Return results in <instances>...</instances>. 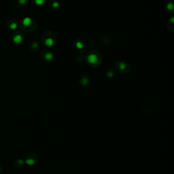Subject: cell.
<instances>
[{
  "label": "cell",
  "instance_id": "cell-1",
  "mask_svg": "<svg viewBox=\"0 0 174 174\" xmlns=\"http://www.w3.org/2000/svg\"><path fill=\"white\" fill-rule=\"evenodd\" d=\"M102 60V56L99 52L97 51H90L86 55V61L88 65L93 67L99 66Z\"/></svg>",
  "mask_w": 174,
  "mask_h": 174
},
{
  "label": "cell",
  "instance_id": "cell-2",
  "mask_svg": "<svg viewBox=\"0 0 174 174\" xmlns=\"http://www.w3.org/2000/svg\"><path fill=\"white\" fill-rule=\"evenodd\" d=\"M41 41L45 46L51 48L54 46L56 44L57 37H56L55 32L48 30L43 33L42 36H41Z\"/></svg>",
  "mask_w": 174,
  "mask_h": 174
},
{
  "label": "cell",
  "instance_id": "cell-3",
  "mask_svg": "<svg viewBox=\"0 0 174 174\" xmlns=\"http://www.w3.org/2000/svg\"><path fill=\"white\" fill-rule=\"evenodd\" d=\"M21 27L25 31L29 33L34 32L37 29V25L36 21L31 18H25L21 21Z\"/></svg>",
  "mask_w": 174,
  "mask_h": 174
},
{
  "label": "cell",
  "instance_id": "cell-4",
  "mask_svg": "<svg viewBox=\"0 0 174 174\" xmlns=\"http://www.w3.org/2000/svg\"><path fill=\"white\" fill-rule=\"evenodd\" d=\"M115 69L118 72L125 74H128L131 71V66L128 63L123 60H119L115 64Z\"/></svg>",
  "mask_w": 174,
  "mask_h": 174
},
{
  "label": "cell",
  "instance_id": "cell-5",
  "mask_svg": "<svg viewBox=\"0 0 174 174\" xmlns=\"http://www.w3.org/2000/svg\"><path fill=\"white\" fill-rule=\"evenodd\" d=\"M40 57L44 62L49 63V62H51L52 59H53L54 56H53V54H52L50 51L44 50L41 52Z\"/></svg>",
  "mask_w": 174,
  "mask_h": 174
},
{
  "label": "cell",
  "instance_id": "cell-6",
  "mask_svg": "<svg viewBox=\"0 0 174 174\" xmlns=\"http://www.w3.org/2000/svg\"><path fill=\"white\" fill-rule=\"evenodd\" d=\"M75 48L80 52H85L86 49L85 42L80 39H78L75 41Z\"/></svg>",
  "mask_w": 174,
  "mask_h": 174
},
{
  "label": "cell",
  "instance_id": "cell-7",
  "mask_svg": "<svg viewBox=\"0 0 174 174\" xmlns=\"http://www.w3.org/2000/svg\"><path fill=\"white\" fill-rule=\"evenodd\" d=\"M12 40L15 43L19 44V43L22 42V40H23V35H22V33H21L20 31L15 32L13 34Z\"/></svg>",
  "mask_w": 174,
  "mask_h": 174
},
{
  "label": "cell",
  "instance_id": "cell-8",
  "mask_svg": "<svg viewBox=\"0 0 174 174\" xmlns=\"http://www.w3.org/2000/svg\"><path fill=\"white\" fill-rule=\"evenodd\" d=\"M80 85L82 87H86L89 85V78L86 75H82L80 79Z\"/></svg>",
  "mask_w": 174,
  "mask_h": 174
},
{
  "label": "cell",
  "instance_id": "cell-9",
  "mask_svg": "<svg viewBox=\"0 0 174 174\" xmlns=\"http://www.w3.org/2000/svg\"><path fill=\"white\" fill-rule=\"evenodd\" d=\"M7 27H8L10 29L15 30L18 27V22L14 19L10 20L8 21V22H7Z\"/></svg>",
  "mask_w": 174,
  "mask_h": 174
},
{
  "label": "cell",
  "instance_id": "cell-10",
  "mask_svg": "<svg viewBox=\"0 0 174 174\" xmlns=\"http://www.w3.org/2000/svg\"><path fill=\"white\" fill-rule=\"evenodd\" d=\"M48 5L53 10L58 9L60 6L59 3L57 1H56V0H50L48 3Z\"/></svg>",
  "mask_w": 174,
  "mask_h": 174
},
{
  "label": "cell",
  "instance_id": "cell-11",
  "mask_svg": "<svg viewBox=\"0 0 174 174\" xmlns=\"http://www.w3.org/2000/svg\"><path fill=\"white\" fill-rule=\"evenodd\" d=\"M32 155L33 154H29L27 157V158H26V162H27L28 165H33L34 162H35V158H33Z\"/></svg>",
  "mask_w": 174,
  "mask_h": 174
},
{
  "label": "cell",
  "instance_id": "cell-12",
  "mask_svg": "<svg viewBox=\"0 0 174 174\" xmlns=\"http://www.w3.org/2000/svg\"><path fill=\"white\" fill-rule=\"evenodd\" d=\"M48 0H33V2L37 6H42L46 3Z\"/></svg>",
  "mask_w": 174,
  "mask_h": 174
},
{
  "label": "cell",
  "instance_id": "cell-13",
  "mask_svg": "<svg viewBox=\"0 0 174 174\" xmlns=\"http://www.w3.org/2000/svg\"><path fill=\"white\" fill-rule=\"evenodd\" d=\"M23 163H24V162L22 160L17 159V160L15 161V162H14V165L16 167H21L22 165H23Z\"/></svg>",
  "mask_w": 174,
  "mask_h": 174
},
{
  "label": "cell",
  "instance_id": "cell-14",
  "mask_svg": "<svg viewBox=\"0 0 174 174\" xmlns=\"http://www.w3.org/2000/svg\"><path fill=\"white\" fill-rule=\"evenodd\" d=\"M31 48H32V50L33 51H37L40 48V44L38 42H37V41H34L31 44Z\"/></svg>",
  "mask_w": 174,
  "mask_h": 174
},
{
  "label": "cell",
  "instance_id": "cell-15",
  "mask_svg": "<svg viewBox=\"0 0 174 174\" xmlns=\"http://www.w3.org/2000/svg\"><path fill=\"white\" fill-rule=\"evenodd\" d=\"M28 2V0H17L18 4L20 6H24L27 4Z\"/></svg>",
  "mask_w": 174,
  "mask_h": 174
},
{
  "label": "cell",
  "instance_id": "cell-16",
  "mask_svg": "<svg viewBox=\"0 0 174 174\" xmlns=\"http://www.w3.org/2000/svg\"><path fill=\"white\" fill-rule=\"evenodd\" d=\"M107 75L108 76L109 78H112L114 75V70H112V69H109L107 71Z\"/></svg>",
  "mask_w": 174,
  "mask_h": 174
},
{
  "label": "cell",
  "instance_id": "cell-17",
  "mask_svg": "<svg viewBox=\"0 0 174 174\" xmlns=\"http://www.w3.org/2000/svg\"><path fill=\"white\" fill-rule=\"evenodd\" d=\"M167 9L170 10H173V3H168Z\"/></svg>",
  "mask_w": 174,
  "mask_h": 174
},
{
  "label": "cell",
  "instance_id": "cell-18",
  "mask_svg": "<svg viewBox=\"0 0 174 174\" xmlns=\"http://www.w3.org/2000/svg\"><path fill=\"white\" fill-rule=\"evenodd\" d=\"M2 166H1V165H0V173H1V172H2Z\"/></svg>",
  "mask_w": 174,
  "mask_h": 174
}]
</instances>
